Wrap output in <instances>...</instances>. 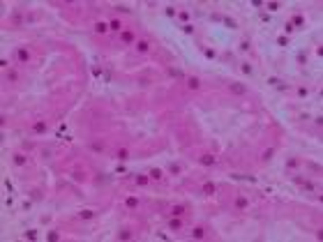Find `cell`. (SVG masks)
<instances>
[{
	"mask_svg": "<svg viewBox=\"0 0 323 242\" xmlns=\"http://www.w3.org/2000/svg\"><path fill=\"white\" fill-rule=\"evenodd\" d=\"M228 90H231L233 95H245V92H247V88H245L242 83H231V85H228Z\"/></svg>",
	"mask_w": 323,
	"mask_h": 242,
	"instance_id": "cell-1",
	"label": "cell"
},
{
	"mask_svg": "<svg viewBox=\"0 0 323 242\" xmlns=\"http://www.w3.org/2000/svg\"><path fill=\"white\" fill-rule=\"evenodd\" d=\"M198 162H201L203 166H213V164L217 162V159H215V155H210V152H205V155H201V159H198Z\"/></svg>",
	"mask_w": 323,
	"mask_h": 242,
	"instance_id": "cell-2",
	"label": "cell"
},
{
	"mask_svg": "<svg viewBox=\"0 0 323 242\" xmlns=\"http://www.w3.org/2000/svg\"><path fill=\"white\" fill-rule=\"evenodd\" d=\"M187 88H189V90H198V88H201V81H198L196 76H189V79H187Z\"/></svg>",
	"mask_w": 323,
	"mask_h": 242,
	"instance_id": "cell-3",
	"label": "cell"
},
{
	"mask_svg": "<svg viewBox=\"0 0 323 242\" xmlns=\"http://www.w3.org/2000/svg\"><path fill=\"white\" fill-rule=\"evenodd\" d=\"M169 228H171V231H180V228H183V219H180V217H173V219L169 221Z\"/></svg>",
	"mask_w": 323,
	"mask_h": 242,
	"instance_id": "cell-4",
	"label": "cell"
},
{
	"mask_svg": "<svg viewBox=\"0 0 323 242\" xmlns=\"http://www.w3.org/2000/svg\"><path fill=\"white\" fill-rule=\"evenodd\" d=\"M268 83H270V85H275V88H279V90H286V88H289V85L284 83V81L275 79V76H270V79H268Z\"/></svg>",
	"mask_w": 323,
	"mask_h": 242,
	"instance_id": "cell-5",
	"label": "cell"
},
{
	"mask_svg": "<svg viewBox=\"0 0 323 242\" xmlns=\"http://www.w3.org/2000/svg\"><path fill=\"white\" fill-rule=\"evenodd\" d=\"M12 162H14L16 166H23V164H26V155H21V152H16V155L12 157Z\"/></svg>",
	"mask_w": 323,
	"mask_h": 242,
	"instance_id": "cell-6",
	"label": "cell"
},
{
	"mask_svg": "<svg viewBox=\"0 0 323 242\" xmlns=\"http://www.w3.org/2000/svg\"><path fill=\"white\" fill-rule=\"evenodd\" d=\"M95 32H99V35H104V32H109V26L104 21H99V23H95Z\"/></svg>",
	"mask_w": 323,
	"mask_h": 242,
	"instance_id": "cell-7",
	"label": "cell"
},
{
	"mask_svg": "<svg viewBox=\"0 0 323 242\" xmlns=\"http://www.w3.org/2000/svg\"><path fill=\"white\" fill-rule=\"evenodd\" d=\"M120 37H122V42H125V44H132V42H134V32H132V30H125Z\"/></svg>",
	"mask_w": 323,
	"mask_h": 242,
	"instance_id": "cell-8",
	"label": "cell"
},
{
	"mask_svg": "<svg viewBox=\"0 0 323 242\" xmlns=\"http://www.w3.org/2000/svg\"><path fill=\"white\" fill-rule=\"evenodd\" d=\"M136 51H139V53H148V51H150V44L143 39V42H139V44H136Z\"/></svg>",
	"mask_w": 323,
	"mask_h": 242,
	"instance_id": "cell-9",
	"label": "cell"
},
{
	"mask_svg": "<svg viewBox=\"0 0 323 242\" xmlns=\"http://www.w3.org/2000/svg\"><path fill=\"white\" fill-rule=\"evenodd\" d=\"M275 157V148H266V152H263V162H270V159H272Z\"/></svg>",
	"mask_w": 323,
	"mask_h": 242,
	"instance_id": "cell-10",
	"label": "cell"
},
{
	"mask_svg": "<svg viewBox=\"0 0 323 242\" xmlns=\"http://www.w3.org/2000/svg\"><path fill=\"white\" fill-rule=\"evenodd\" d=\"M183 215H185V205H175L171 210V217H183Z\"/></svg>",
	"mask_w": 323,
	"mask_h": 242,
	"instance_id": "cell-11",
	"label": "cell"
},
{
	"mask_svg": "<svg viewBox=\"0 0 323 242\" xmlns=\"http://www.w3.org/2000/svg\"><path fill=\"white\" fill-rule=\"evenodd\" d=\"M203 235H205V231H203L201 226H196V228H194V231H192V238H194V240H201Z\"/></svg>",
	"mask_w": 323,
	"mask_h": 242,
	"instance_id": "cell-12",
	"label": "cell"
},
{
	"mask_svg": "<svg viewBox=\"0 0 323 242\" xmlns=\"http://www.w3.org/2000/svg\"><path fill=\"white\" fill-rule=\"evenodd\" d=\"M233 178L236 180H247V182H256L254 175H242V173H233Z\"/></svg>",
	"mask_w": 323,
	"mask_h": 242,
	"instance_id": "cell-13",
	"label": "cell"
},
{
	"mask_svg": "<svg viewBox=\"0 0 323 242\" xmlns=\"http://www.w3.org/2000/svg\"><path fill=\"white\" fill-rule=\"evenodd\" d=\"M302 23H305V19H302L300 14H296V16H293V21H291V26H293V28H300Z\"/></svg>",
	"mask_w": 323,
	"mask_h": 242,
	"instance_id": "cell-14",
	"label": "cell"
},
{
	"mask_svg": "<svg viewBox=\"0 0 323 242\" xmlns=\"http://www.w3.org/2000/svg\"><path fill=\"white\" fill-rule=\"evenodd\" d=\"M150 182V175H136V185H141V187H145Z\"/></svg>",
	"mask_w": 323,
	"mask_h": 242,
	"instance_id": "cell-15",
	"label": "cell"
},
{
	"mask_svg": "<svg viewBox=\"0 0 323 242\" xmlns=\"http://www.w3.org/2000/svg\"><path fill=\"white\" fill-rule=\"evenodd\" d=\"M23 238L26 240H37V231H35V228H28V231L23 233Z\"/></svg>",
	"mask_w": 323,
	"mask_h": 242,
	"instance_id": "cell-16",
	"label": "cell"
},
{
	"mask_svg": "<svg viewBox=\"0 0 323 242\" xmlns=\"http://www.w3.org/2000/svg\"><path fill=\"white\" fill-rule=\"evenodd\" d=\"M79 217H81V219H92V217H95V212H92V210H81Z\"/></svg>",
	"mask_w": 323,
	"mask_h": 242,
	"instance_id": "cell-17",
	"label": "cell"
},
{
	"mask_svg": "<svg viewBox=\"0 0 323 242\" xmlns=\"http://www.w3.org/2000/svg\"><path fill=\"white\" fill-rule=\"evenodd\" d=\"M203 194H208V196H210V194H215V185H213V182H205V185H203Z\"/></svg>",
	"mask_w": 323,
	"mask_h": 242,
	"instance_id": "cell-18",
	"label": "cell"
},
{
	"mask_svg": "<svg viewBox=\"0 0 323 242\" xmlns=\"http://www.w3.org/2000/svg\"><path fill=\"white\" fill-rule=\"evenodd\" d=\"M28 58H30V51H28V49H19V60L26 62Z\"/></svg>",
	"mask_w": 323,
	"mask_h": 242,
	"instance_id": "cell-19",
	"label": "cell"
},
{
	"mask_svg": "<svg viewBox=\"0 0 323 242\" xmlns=\"http://www.w3.org/2000/svg\"><path fill=\"white\" fill-rule=\"evenodd\" d=\"M150 178L152 180H162V171L159 168H150Z\"/></svg>",
	"mask_w": 323,
	"mask_h": 242,
	"instance_id": "cell-20",
	"label": "cell"
},
{
	"mask_svg": "<svg viewBox=\"0 0 323 242\" xmlns=\"http://www.w3.org/2000/svg\"><path fill=\"white\" fill-rule=\"evenodd\" d=\"M32 129H35L37 134H44V132H46V122H37V125H35Z\"/></svg>",
	"mask_w": 323,
	"mask_h": 242,
	"instance_id": "cell-21",
	"label": "cell"
},
{
	"mask_svg": "<svg viewBox=\"0 0 323 242\" xmlns=\"http://www.w3.org/2000/svg\"><path fill=\"white\" fill-rule=\"evenodd\" d=\"M118 159H120V162H125V159H129V152L125 150V148H120V150H118Z\"/></svg>",
	"mask_w": 323,
	"mask_h": 242,
	"instance_id": "cell-22",
	"label": "cell"
},
{
	"mask_svg": "<svg viewBox=\"0 0 323 242\" xmlns=\"http://www.w3.org/2000/svg\"><path fill=\"white\" fill-rule=\"evenodd\" d=\"M169 74H171V76H175V79H183V76H185V72H183V69H169Z\"/></svg>",
	"mask_w": 323,
	"mask_h": 242,
	"instance_id": "cell-23",
	"label": "cell"
},
{
	"mask_svg": "<svg viewBox=\"0 0 323 242\" xmlns=\"http://www.w3.org/2000/svg\"><path fill=\"white\" fill-rule=\"evenodd\" d=\"M46 240H49V242H56V240H60V235H58V231H51L49 235H46Z\"/></svg>",
	"mask_w": 323,
	"mask_h": 242,
	"instance_id": "cell-24",
	"label": "cell"
},
{
	"mask_svg": "<svg viewBox=\"0 0 323 242\" xmlns=\"http://www.w3.org/2000/svg\"><path fill=\"white\" fill-rule=\"evenodd\" d=\"M236 208H247V198H236Z\"/></svg>",
	"mask_w": 323,
	"mask_h": 242,
	"instance_id": "cell-25",
	"label": "cell"
},
{
	"mask_svg": "<svg viewBox=\"0 0 323 242\" xmlns=\"http://www.w3.org/2000/svg\"><path fill=\"white\" fill-rule=\"evenodd\" d=\"M240 69H242L245 74H252V72H254V69H252V65H249V62H242V65H240Z\"/></svg>",
	"mask_w": 323,
	"mask_h": 242,
	"instance_id": "cell-26",
	"label": "cell"
},
{
	"mask_svg": "<svg viewBox=\"0 0 323 242\" xmlns=\"http://www.w3.org/2000/svg\"><path fill=\"white\" fill-rule=\"evenodd\" d=\"M183 32H185V35H192V32H194V26H192V23H185V26H183Z\"/></svg>",
	"mask_w": 323,
	"mask_h": 242,
	"instance_id": "cell-27",
	"label": "cell"
},
{
	"mask_svg": "<svg viewBox=\"0 0 323 242\" xmlns=\"http://www.w3.org/2000/svg\"><path fill=\"white\" fill-rule=\"evenodd\" d=\"M129 238H132V233H129V231H120L118 233V240H129Z\"/></svg>",
	"mask_w": 323,
	"mask_h": 242,
	"instance_id": "cell-28",
	"label": "cell"
},
{
	"mask_svg": "<svg viewBox=\"0 0 323 242\" xmlns=\"http://www.w3.org/2000/svg\"><path fill=\"white\" fill-rule=\"evenodd\" d=\"M109 28H111V30H120V21H118V19H113V21L109 23Z\"/></svg>",
	"mask_w": 323,
	"mask_h": 242,
	"instance_id": "cell-29",
	"label": "cell"
},
{
	"mask_svg": "<svg viewBox=\"0 0 323 242\" xmlns=\"http://www.w3.org/2000/svg\"><path fill=\"white\" fill-rule=\"evenodd\" d=\"M203 53H205V58H208V60H213V58H217V53H215L213 49H205Z\"/></svg>",
	"mask_w": 323,
	"mask_h": 242,
	"instance_id": "cell-30",
	"label": "cell"
},
{
	"mask_svg": "<svg viewBox=\"0 0 323 242\" xmlns=\"http://www.w3.org/2000/svg\"><path fill=\"white\" fill-rule=\"evenodd\" d=\"M7 81H12V83L19 81V74H16V72H7Z\"/></svg>",
	"mask_w": 323,
	"mask_h": 242,
	"instance_id": "cell-31",
	"label": "cell"
},
{
	"mask_svg": "<svg viewBox=\"0 0 323 242\" xmlns=\"http://www.w3.org/2000/svg\"><path fill=\"white\" fill-rule=\"evenodd\" d=\"M136 203H139V201L134 198V196H132V198H127V208H136Z\"/></svg>",
	"mask_w": 323,
	"mask_h": 242,
	"instance_id": "cell-32",
	"label": "cell"
},
{
	"mask_svg": "<svg viewBox=\"0 0 323 242\" xmlns=\"http://www.w3.org/2000/svg\"><path fill=\"white\" fill-rule=\"evenodd\" d=\"M178 16H180V21H185V23H187V21H189V12H180V14H178Z\"/></svg>",
	"mask_w": 323,
	"mask_h": 242,
	"instance_id": "cell-33",
	"label": "cell"
},
{
	"mask_svg": "<svg viewBox=\"0 0 323 242\" xmlns=\"http://www.w3.org/2000/svg\"><path fill=\"white\" fill-rule=\"evenodd\" d=\"M268 9L270 12H277L279 9V2H268Z\"/></svg>",
	"mask_w": 323,
	"mask_h": 242,
	"instance_id": "cell-34",
	"label": "cell"
},
{
	"mask_svg": "<svg viewBox=\"0 0 323 242\" xmlns=\"http://www.w3.org/2000/svg\"><path fill=\"white\" fill-rule=\"evenodd\" d=\"M169 168H171V173H173V175H178V173H180V166H178V164H171Z\"/></svg>",
	"mask_w": 323,
	"mask_h": 242,
	"instance_id": "cell-35",
	"label": "cell"
},
{
	"mask_svg": "<svg viewBox=\"0 0 323 242\" xmlns=\"http://www.w3.org/2000/svg\"><path fill=\"white\" fill-rule=\"evenodd\" d=\"M298 95H300V97H307L309 90H307V88H298Z\"/></svg>",
	"mask_w": 323,
	"mask_h": 242,
	"instance_id": "cell-36",
	"label": "cell"
},
{
	"mask_svg": "<svg viewBox=\"0 0 323 242\" xmlns=\"http://www.w3.org/2000/svg\"><path fill=\"white\" fill-rule=\"evenodd\" d=\"M240 51H249V42L245 39V42H240Z\"/></svg>",
	"mask_w": 323,
	"mask_h": 242,
	"instance_id": "cell-37",
	"label": "cell"
},
{
	"mask_svg": "<svg viewBox=\"0 0 323 242\" xmlns=\"http://www.w3.org/2000/svg\"><path fill=\"white\" fill-rule=\"evenodd\" d=\"M277 44H279V46H289V39H286V37H279Z\"/></svg>",
	"mask_w": 323,
	"mask_h": 242,
	"instance_id": "cell-38",
	"label": "cell"
},
{
	"mask_svg": "<svg viewBox=\"0 0 323 242\" xmlns=\"http://www.w3.org/2000/svg\"><path fill=\"white\" fill-rule=\"evenodd\" d=\"M164 12H166V16H175V14H178V12H175L173 7H166V9H164Z\"/></svg>",
	"mask_w": 323,
	"mask_h": 242,
	"instance_id": "cell-39",
	"label": "cell"
},
{
	"mask_svg": "<svg viewBox=\"0 0 323 242\" xmlns=\"http://www.w3.org/2000/svg\"><path fill=\"white\" fill-rule=\"evenodd\" d=\"M224 23H226L228 28H238V26H236V21H233V19H224Z\"/></svg>",
	"mask_w": 323,
	"mask_h": 242,
	"instance_id": "cell-40",
	"label": "cell"
},
{
	"mask_svg": "<svg viewBox=\"0 0 323 242\" xmlns=\"http://www.w3.org/2000/svg\"><path fill=\"white\" fill-rule=\"evenodd\" d=\"M293 30H296V28H293V26H291V23H286V28H284V32H286V35H291Z\"/></svg>",
	"mask_w": 323,
	"mask_h": 242,
	"instance_id": "cell-41",
	"label": "cell"
}]
</instances>
